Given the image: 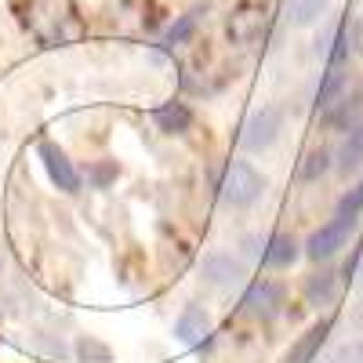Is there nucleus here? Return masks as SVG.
Returning a JSON list of instances; mask_svg holds the SVG:
<instances>
[{"instance_id":"9d476101","label":"nucleus","mask_w":363,"mask_h":363,"mask_svg":"<svg viewBox=\"0 0 363 363\" xmlns=\"http://www.w3.org/2000/svg\"><path fill=\"white\" fill-rule=\"evenodd\" d=\"M301 255H306V247H301L291 233H272V236L262 240L258 265H265V269H291Z\"/></svg>"},{"instance_id":"f03ea898","label":"nucleus","mask_w":363,"mask_h":363,"mask_svg":"<svg viewBox=\"0 0 363 363\" xmlns=\"http://www.w3.org/2000/svg\"><path fill=\"white\" fill-rule=\"evenodd\" d=\"M262 193H265V174H262L251 160L236 157V160H229V164L222 167L218 196H222L225 207H233V211H247Z\"/></svg>"},{"instance_id":"ddd939ff","label":"nucleus","mask_w":363,"mask_h":363,"mask_svg":"<svg viewBox=\"0 0 363 363\" xmlns=\"http://www.w3.org/2000/svg\"><path fill=\"white\" fill-rule=\"evenodd\" d=\"M207 335H211V316H207L203 306H186V309L178 313V320H174V338H178V342L196 345V342L207 338Z\"/></svg>"},{"instance_id":"1a4fd4ad","label":"nucleus","mask_w":363,"mask_h":363,"mask_svg":"<svg viewBox=\"0 0 363 363\" xmlns=\"http://www.w3.org/2000/svg\"><path fill=\"white\" fill-rule=\"evenodd\" d=\"M342 287H345V272L330 269L323 262L316 272H309V277H306L301 294H306V301H309L313 309H327V306H335V301L342 298Z\"/></svg>"},{"instance_id":"412c9836","label":"nucleus","mask_w":363,"mask_h":363,"mask_svg":"<svg viewBox=\"0 0 363 363\" xmlns=\"http://www.w3.org/2000/svg\"><path fill=\"white\" fill-rule=\"evenodd\" d=\"M120 174V167L116 164H99L95 171H91V178H95V186H109V182Z\"/></svg>"},{"instance_id":"20e7f679","label":"nucleus","mask_w":363,"mask_h":363,"mask_svg":"<svg viewBox=\"0 0 363 363\" xmlns=\"http://www.w3.org/2000/svg\"><path fill=\"white\" fill-rule=\"evenodd\" d=\"M359 218H349V215H335L330 222H323L320 229L309 233V240L301 247H306V258L323 265L330 258H338L345 247H349V240H352V229H356Z\"/></svg>"},{"instance_id":"dca6fc26","label":"nucleus","mask_w":363,"mask_h":363,"mask_svg":"<svg viewBox=\"0 0 363 363\" xmlns=\"http://www.w3.org/2000/svg\"><path fill=\"white\" fill-rule=\"evenodd\" d=\"M323 4H327V0H287V15H291L294 26H309V22L320 18Z\"/></svg>"},{"instance_id":"f257e3e1","label":"nucleus","mask_w":363,"mask_h":363,"mask_svg":"<svg viewBox=\"0 0 363 363\" xmlns=\"http://www.w3.org/2000/svg\"><path fill=\"white\" fill-rule=\"evenodd\" d=\"M22 22L44 48H66L87 33V22L73 0H29Z\"/></svg>"},{"instance_id":"f3484780","label":"nucleus","mask_w":363,"mask_h":363,"mask_svg":"<svg viewBox=\"0 0 363 363\" xmlns=\"http://www.w3.org/2000/svg\"><path fill=\"white\" fill-rule=\"evenodd\" d=\"M77 356H80V363H113L109 345H102L95 338H80L77 342Z\"/></svg>"},{"instance_id":"423d86ee","label":"nucleus","mask_w":363,"mask_h":363,"mask_svg":"<svg viewBox=\"0 0 363 363\" xmlns=\"http://www.w3.org/2000/svg\"><path fill=\"white\" fill-rule=\"evenodd\" d=\"M284 306H287V291H284V284L280 280H255L251 287H247V294H244V313L247 316H255V320H262V323H269V320H277L280 313H284Z\"/></svg>"},{"instance_id":"2eb2a0df","label":"nucleus","mask_w":363,"mask_h":363,"mask_svg":"<svg viewBox=\"0 0 363 363\" xmlns=\"http://www.w3.org/2000/svg\"><path fill=\"white\" fill-rule=\"evenodd\" d=\"M330 160H335V153H330V149H309V153L301 157V164H298V178H301V182H320L330 167H335Z\"/></svg>"},{"instance_id":"aec40b11","label":"nucleus","mask_w":363,"mask_h":363,"mask_svg":"<svg viewBox=\"0 0 363 363\" xmlns=\"http://www.w3.org/2000/svg\"><path fill=\"white\" fill-rule=\"evenodd\" d=\"M323 363H363V338H352V342L338 345Z\"/></svg>"},{"instance_id":"a211bd4d","label":"nucleus","mask_w":363,"mask_h":363,"mask_svg":"<svg viewBox=\"0 0 363 363\" xmlns=\"http://www.w3.org/2000/svg\"><path fill=\"white\" fill-rule=\"evenodd\" d=\"M196 22H200V11H189V15H182L171 29H167V37H164V44H186L189 37H193V29H196Z\"/></svg>"},{"instance_id":"6e6552de","label":"nucleus","mask_w":363,"mask_h":363,"mask_svg":"<svg viewBox=\"0 0 363 363\" xmlns=\"http://www.w3.org/2000/svg\"><path fill=\"white\" fill-rule=\"evenodd\" d=\"M37 157L48 171V178L55 182V189H62V193H80V171L73 167L69 153L62 145H55V142H40L37 145Z\"/></svg>"},{"instance_id":"f8f14e48","label":"nucleus","mask_w":363,"mask_h":363,"mask_svg":"<svg viewBox=\"0 0 363 363\" xmlns=\"http://www.w3.org/2000/svg\"><path fill=\"white\" fill-rule=\"evenodd\" d=\"M153 120H157V128H160L164 135H186V131L193 128L196 113H193V106H189V102L171 99V102H164V106H157V109H153Z\"/></svg>"},{"instance_id":"6ab92c4d","label":"nucleus","mask_w":363,"mask_h":363,"mask_svg":"<svg viewBox=\"0 0 363 363\" xmlns=\"http://www.w3.org/2000/svg\"><path fill=\"white\" fill-rule=\"evenodd\" d=\"M335 215H349V218H359V215H363V178L356 182V186H352L349 193H342Z\"/></svg>"},{"instance_id":"39448f33","label":"nucleus","mask_w":363,"mask_h":363,"mask_svg":"<svg viewBox=\"0 0 363 363\" xmlns=\"http://www.w3.org/2000/svg\"><path fill=\"white\" fill-rule=\"evenodd\" d=\"M284 106H262L255 109L247 120H244V131H240V145L247 149V153H265V149L277 145V138L284 135Z\"/></svg>"},{"instance_id":"0eeeda50","label":"nucleus","mask_w":363,"mask_h":363,"mask_svg":"<svg viewBox=\"0 0 363 363\" xmlns=\"http://www.w3.org/2000/svg\"><path fill=\"white\" fill-rule=\"evenodd\" d=\"M200 277H203V284L225 291V287H236L240 280L247 277V265H244V258H240V255L218 247V251L203 255V262H200Z\"/></svg>"},{"instance_id":"7ed1b4c3","label":"nucleus","mask_w":363,"mask_h":363,"mask_svg":"<svg viewBox=\"0 0 363 363\" xmlns=\"http://www.w3.org/2000/svg\"><path fill=\"white\" fill-rule=\"evenodd\" d=\"M225 37L240 51L262 48L265 37H269V11H265V4H258V0H244V4H236L229 11V18H225Z\"/></svg>"},{"instance_id":"9b49d317","label":"nucleus","mask_w":363,"mask_h":363,"mask_svg":"<svg viewBox=\"0 0 363 363\" xmlns=\"http://www.w3.org/2000/svg\"><path fill=\"white\" fill-rule=\"evenodd\" d=\"M327 335H330V320H316V323L306 330V335H298V342L287 349L284 363H313V359L320 356Z\"/></svg>"},{"instance_id":"4468645a","label":"nucleus","mask_w":363,"mask_h":363,"mask_svg":"<svg viewBox=\"0 0 363 363\" xmlns=\"http://www.w3.org/2000/svg\"><path fill=\"white\" fill-rule=\"evenodd\" d=\"M335 167H338L342 174H352V171L363 167V120H356V124L349 128L342 149L335 153Z\"/></svg>"}]
</instances>
